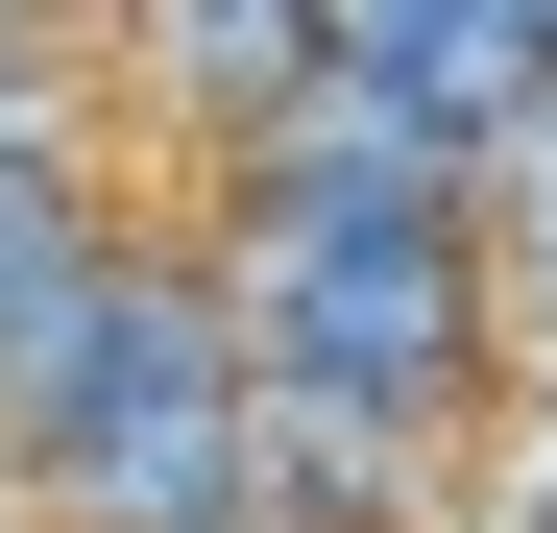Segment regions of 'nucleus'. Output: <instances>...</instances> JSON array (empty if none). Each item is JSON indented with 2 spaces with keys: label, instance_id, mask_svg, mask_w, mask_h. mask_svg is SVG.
<instances>
[{
  "label": "nucleus",
  "instance_id": "obj_1",
  "mask_svg": "<svg viewBox=\"0 0 557 533\" xmlns=\"http://www.w3.org/2000/svg\"><path fill=\"white\" fill-rule=\"evenodd\" d=\"M195 266H219L267 412H339V436H388V461H436V485L485 461V412H509L485 195H460V219H267V195H195Z\"/></svg>",
  "mask_w": 557,
  "mask_h": 533
},
{
  "label": "nucleus",
  "instance_id": "obj_2",
  "mask_svg": "<svg viewBox=\"0 0 557 533\" xmlns=\"http://www.w3.org/2000/svg\"><path fill=\"white\" fill-rule=\"evenodd\" d=\"M0 485H25L49 533H243L267 485V364H243V315H219V266L195 243H146L98 339L0 412Z\"/></svg>",
  "mask_w": 557,
  "mask_h": 533
},
{
  "label": "nucleus",
  "instance_id": "obj_3",
  "mask_svg": "<svg viewBox=\"0 0 557 533\" xmlns=\"http://www.w3.org/2000/svg\"><path fill=\"white\" fill-rule=\"evenodd\" d=\"M339 73V25L315 0H98V98H122V146H195V170H243L267 122H292Z\"/></svg>",
  "mask_w": 557,
  "mask_h": 533
},
{
  "label": "nucleus",
  "instance_id": "obj_4",
  "mask_svg": "<svg viewBox=\"0 0 557 533\" xmlns=\"http://www.w3.org/2000/svg\"><path fill=\"white\" fill-rule=\"evenodd\" d=\"M195 195H267V219H460V195H485V122L388 98V73H315V98L267 122L243 170H195Z\"/></svg>",
  "mask_w": 557,
  "mask_h": 533
},
{
  "label": "nucleus",
  "instance_id": "obj_5",
  "mask_svg": "<svg viewBox=\"0 0 557 533\" xmlns=\"http://www.w3.org/2000/svg\"><path fill=\"white\" fill-rule=\"evenodd\" d=\"M122 266H146V219H122V170H98V146H0V412L98 339Z\"/></svg>",
  "mask_w": 557,
  "mask_h": 533
},
{
  "label": "nucleus",
  "instance_id": "obj_6",
  "mask_svg": "<svg viewBox=\"0 0 557 533\" xmlns=\"http://www.w3.org/2000/svg\"><path fill=\"white\" fill-rule=\"evenodd\" d=\"M339 25V73H388V98H436V122H533L557 98V0H315Z\"/></svg>",
  "mask_w": 557,
  "mask_h": 533
},
{
  "label": "nucleus",
  "instance_id": "obj_7",
  "mask_svg": "<svg viewBox=\"0 0 557 533\" xmlns=\"http://www.w3.org/2000/svg\"><path fill=\"white\" fill-rule=\"evenodd\" d=\"M485 266H509V388H557V98L485 146Z\"/></svg>",
  "mask_w": 557,
  "mask_h": 533
},
{
  "label": "nucleus",
  "instance_id": "obj_8",
  "mask_svg": "<svg viewBox=\"0 0 557 533\" xmlns=\"http://www.w3.org/2000/svg\"><path fill=\"white\" fill-rule=\"evenodd\" d=\"M0 533H49V509H25V485H0Z\"/></svg>",
  "mask_w": 557,
  "mask_h": 533
}]
</instances>
